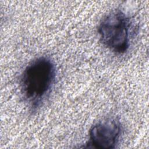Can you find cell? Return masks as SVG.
Listing matches in <instances>:
<instances>
[{"mask_svg":"<svg viewBox=\"0 0 149 149\" xmlns=\"http://www.w3.org/2000/svg\"><path fill=\"white\" fill-rule=\"evenodd\" d=\"M98 34L102 44L116 54H125L129 49L132 37V22L120 9L107 14L98 26Z\"/></svg>","mask_w":149,"mask_h":149,"instance_id":"2","label":"cell"},{"mask_svg":"<svg viewBox=\"0 0 149 149\" xmlns=\"http://www.w3.org/2000/svg\"><path fill=\"white\" fill-rule=\"evenodd\" d=\"M56 67L53 61L41 56L25 67L20 77V93L31 112L38 110L50 94L56 79Z\"/></svg>","mask_w":149,"mask_h":149,"instance_id":"1","label":"cell"},{"mask_svg":"<svg viewBox=\"0 0 149 149\" xmlns=\"http://www.w3.org/2000/svg\"><path fill=\"white\" fill-rule=\"evenodd\" d=\"M122 134V124L118 118L108 117L102 119L90 129L87 147L99 149L115 148Z\"/></svg>","mask_w":149,"mask_h":149,"instance_id":"3","label":"cell"}]
</instances>
